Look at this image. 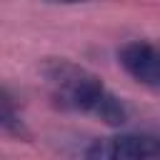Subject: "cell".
Instances as JSON below:
<instances>
[{"label":"cell","mask_w":160,"mask_h":160,"mask_svg":"<svg viewBox=\"0 0 160 160\" xmlns=\"http://www.w3.org/2000/svg\"><path fill=\"white\" fill-rule=\"evenodd\" d=\"M0 128L5 135H12V138H28V128L20 118V110L15 108V100L10 95V90L5 88L2 90V110H0Z\"/></svg>","instance_id":"277c9868"},{"label":"cell","mask_w":160,"mask_h":160,"mask_svg":"<svg viewBox=\"0 0 160 160\" xmlns=\"http://www.w3.org/2000/svg\"><path fill=\"white\" fill-rule=\"evenodd\" d=\"M45 2H55V5H80V2H92V0H45Z\"/></svg>","instance_id":"5b68a950"},{"label":"cell","mask_w":160,"mask_h":160,"mask_svg":"<svg viewBox=\"0 0 160 160\" xmlns=\"http://www.w3.org/2000/svg\"><path fill=\"white\" fill-rule=\"evenodd\" d=\"M40 72L58 108L90 115L110 128H120L128 122L125 102L88 68L68 58H45Z\"/></svg>","instance_id":"6da1fadb"},{"label":"cell","mask_w":160,"mask_h":160,"mask_svg":"<svg viewBox=\"0 0 160 160\" xmlns=\"http://www.w3.org/2000/svg\"><path fill=\"white\" fill-rule=\"evenodd\" d=\"M118 62L140 85L160 90V45H152L145 40L125 42L118 50Z\"/></svg>","instance_id":"3957f363"},{"label":"cell","mask_w":160,"mask_h":160,"mask_svg":"<svg viewBox=\"0 0 160 160\" xmlns=\"http://www.w3.org/2000/svg\"><path fill=\"white\" fill-rule=\"evenodd\" d=\"M85 158H160V132H125L95 138L80 150Z\"/></svg>","instance_id":"7a4b0ae2"}]
</instances>
